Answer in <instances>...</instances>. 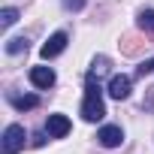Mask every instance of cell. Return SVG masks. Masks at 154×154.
<instances>
[{
	"label": "cell",
	"mask_w": 154,
	"mask_h": 154,
	"mask_svg": "<svg viewBox=\"0 0 154 154\" xmlns=\"http://www.w3.org/2000/svg\"><path fill=\"white\" fill-rule=\"evenodd\" d=\"M100 75L88 72V85H85V100H82V118L85 121H100L106 115V106H103V91H100Z\"/></svg>",
	"instance_id": "1"
},
{
	"label": "cell",
	"mask_w": 154,
	"mask_h": 154,
	"mask_svg": "<svg viewBox=\"0 0 154 154\" xmlns=\"http://www.w3.org/2000/svg\"><path fill=\"white\" fill-rule=\"evenodd\" d=\"M24 139H27L24 127H21V124H9V127L3 130V145H0V154H15V151H21V148H24Z\"/></svg>",
	"instance_id": "2"
},
{
	"label": "cell",
	"mask_w": 154,
	"mask_h": 154,
	"mask_svg": "<svg viewBox=\"0 0 154 154\" xmlns=\"http://www.w3.org/2000/svg\"><path fill=\"white\" fill-rule=\"evenodd\" d=\"M66 42H69V36L63 33V30H57V33H51L48 36V42L39 48V54H42V60H51V57H57L63 48H66Z\"/></svg>",
	"instance_id": "3"
},
{
	"label": "cell",
	"mask_w": 154,
	"mask_h": 154,
	"mask_svg": "<svg viewBox=\"0 0 154 154\" xmlns=\"http://www.w3.org/2000/svg\"><path fill=\"white\" fill-rule=\"evenodd\" d=\"M72 130V124H69V118L66 115H48V121H45V133L51 136V139H63L66 133Z\"/></svg>",
	"instance_id": "4"
},
{
	"label": "cell",
	"mask_w": 154,
	"mask_h": 154,
	"mask_svg": "<svg viewBox=\"0 0 154 154\" xmlns=\"http://www.w3.org/2000/svg\"><path fill=\"white\" fill-rule=\"evenodd\" d=\"M97 139H100L103 148H118V145L124 142V130H121L118 124H106V127L97 133Z\"/></svg>",
	"instance_id": "5"
},
{
	"label": "cell",
	"mask_w": 154,
	"mask_h": 154,
	"mask_svg": "<svg viewBox=\"0 0 154 154\" xmlns=\"http://www.w3.org/2000/svg\"><path fill=\"white\" fill-rule=\"evenodd\" d=\"M130 85H133L130 75H121V72L112 75V79H109V97L112 100H127L130 97Z\"/></svg>",
	"instance_id": "6"
},
{
	"label": "cell",
	"mask_w": 154,
	"mask_h": 154,
	"mask_svg": "<svg viewBox=\"0 0 154 154\" xmlns=\"http://www.w3.org/2000/svg\"><path fill=\"white\" fill-rule=\"evenodd\" d=\"M54 82H57V75H54L51 66H33L30 69V85L33 88H51Z\"/></svg>",
	"instance_id": "7"
},
{
	"label": "cell",
	"mask_w": 154,
	"mask_h": 154,
	"mask_svg": "<svg viewBox=\"0 0 154 154\" xmlns=\"http://www.w3.org/2000/svg\"><path fill=\"white\" fill-rule=\"evenodd\" d=\"M9 103H12L18 112H27V109H36V106H39V97H36V94H24V97H21V94H9Z\"/></svg>",
	"instance_id": "8"
},
{
	"label": "cell",
	"mask_w": 154,
	"mask_h": 154,
	"mask_svg": "<svg viewBox=\"0 0 154 154\" xmlns=\"http://www.w3.org/2000/svg\"><path fill=\"white\" fill-rule=\"evenodd\" d=\"M142 30H151L154 33V9H145V12H139V21H136Z\"/></svg>",
	"instance_id": "9"
},
{
	"label": "cell",
	"mask_w": 154,
	"mask_h": 154,
	"mask_svg": "<svg viewBox=\"0 0 154 154\" xmlns=\"http://www.w3.org/2000/svg\"><path fill=\"white\" fill-rule=\"evenodd\" d=\"M18 21V9H12V6H6L3 12H0V24H3V27H12Z\"/></svg>",
	"instance_id": "10"
},
{
	"label": "cell",
	"mask_w": 154,
	"mask_h": 154,
	"mask_svg": "<svg viewBox=\"0 0 154 154\" xmlns=\"http://www.w3.org/2000/svg\"><path fill=\"white\" fill-rule=\"evenodd\" d=\"M6 51H9V54L27 51V39H24V36H18V39H9V42H6Z\"/></svg>",
	"instance_id": "11"
},
{
	"label": "cell",
	"mask_w": 154,
	"mask_h": 154,
	"mask_svg": "<svg viewBox=\"0 0 154 154\" xmlns=\"http://www.w3.org/2000/svg\"><path fill=\"white\" fill-rule=\"evenodd\" d=\"M148 72H154V57H148V60H142L136 66V75H148Z\"/></svg>",
	"instance_id": "12"
},
{
	"label": "cell",
	"mask_w": 154,
	"mask_h": 154,
	"mask_svg": "<svg viewBox=\"0 0 154 154\" xmlns=\"http://www.w3.org/2000/svg\"><path fill=\"white\" fill-rule=\"evenodd\" d=\"M85 0H63V9H82Z\"/></svg>",
	"instance_id": "13"
}]
</instances>
